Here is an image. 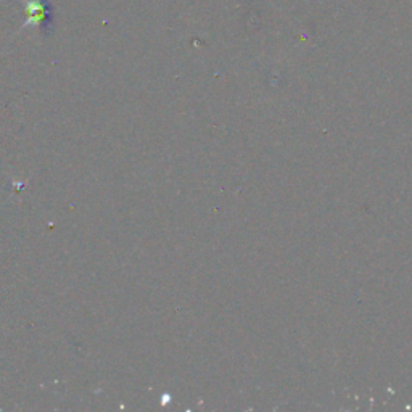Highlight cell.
I'll return each instance as SVG.
<instances>
[{"mask_svg":"<svg viewBox=\"0 0 412 412\" xmlns=\"http://www.w3.org/2000/svg\"><path fill=\"white\" fill-rule=\"evenodd\" d=\"M25 8V21L21 30H37L41 36H50L55 30L57 8L52 0H20Z\"/></svg>","mask_w":412,"mask_h":412,"instance_id":"cell-1","label":"cell"}]
</instances>
